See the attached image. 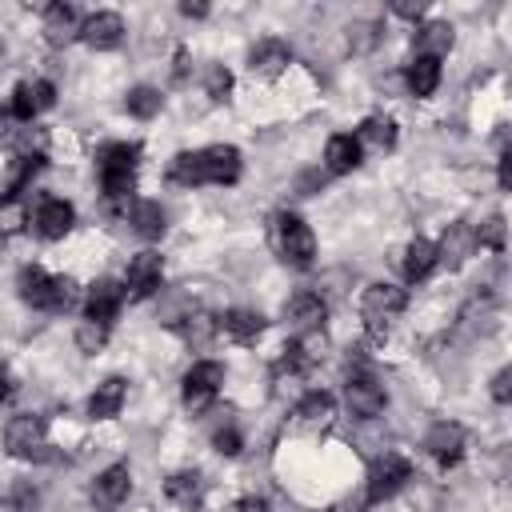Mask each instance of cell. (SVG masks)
<instances>
[{
    "mask_svg": "<svg viewBox=\"0 0 512 512\" xmlns=\"http://www.w3.org/2000/svg\"><path fill=\"white\" fill-rule=\"evenodd\" d=\"M272 248H276V256H280L284 264H292V268H312V260H316V236H312V228H308L300 216H292V212L272 216Z\"/></svg>",
    "mask_w": 512,
    "mask_h": 512,
    "instance_id": "6da1fadb",
    "label": "cell"
},
{
    "mask_svg": "<svg viewBox=\"0 0 512 512\" xmlns=\"http://www.w3.org/2000/svg\"><path fill=\"white\" fill-rule=\"evenodd\" d=\"M20 296H24L32 308L64 312V308H72V300H76V284H72L68 276H48L44 268L28 264V268H20Z\"/></svg>",
    "mask_w": 512,
    "mask_h": 512,
    "instance_id": "7a4b0ae2",
    "label": "cell"
},
{
    "mask_svg": "<svg viewBox=\"0 0 512 512\" xmlns=\"http://www.w3.org/2000/svg\"><path fill=\"white\" fill-rule=\"evenodd\" d=\"M404 304H408L404 288H396V284H368L364 296H360V316L368 320V332L380 336L388 328V320H396L404 312Z\"/></svg>",
    "mask_w": 512,
    "mask_h": 512,
    "instance_id": "3957f363",
    "label": "cell"
},
{
    "mask_svg": "<svg viewBox=\"0 0 512 512\" xmlns=\"http://www.w3.org/2000/svg\"><path fill=\"white\" fill-rule=\"evenodd\" d=\"M408 480H412V464H408L404 456H396V452H384V456L372 464V472H368L364 496H368V504H380V500L396 496Z\"/></svg>",
    "mask_w": 512,
    "mask_h": 512,
    "instance_id": "277c9868",
    "label": "cell"
},
{
    "mask_svg": "<svg viewBox=\"0 0 512 512\" xmlns=\"http://www.w3.org/2000/svg\"><path fill=\"white\" fill-rule=\"evenodd\" d=\"M220 384H224V364H216V360H196V364L184 372V408L204 412V408L216 400Z\"/></svg>",
    "mask_w": 512,
    "mask_h": 512,
    "instance_id": "5b68a950",
    "label": "cell"
},
{
    "mask_svg": "<svg viewBox=\"0 0 512 512\" xmlns=\"http://www.w3.org/2000/svg\"><path fill=\"white\" fill-rule=\"evenodd\" d=\"M4 448H8V456H16V460H40L44 448H48V444H44V420L32 416V412L12 416L8 428H4Z\"/></svg>",
    "mask_w": 512,
    "mask_h": 512,
    "instance_id": "8992f818",
    "label": "cell"
},
{
    "mask_svg": "<svg viewBox=\"0 0 512 512\" xmlns=\"http://www.w3.org/2000/svg\"><path fill=\"white\" fill-rule=\"evenodd\" d=\"M344 404H348L352 416H360V420H376V416L384 412L388 396H384V384H380L376 376H368V372H352L348 384H344Z\"/></svg>",
    "mask_w": 512,
    "mask_h": 512,
    "instance_id": "52a82bcc",
    "label": "cell"
},
{
    "mask_svg": "<svg viewBox=\"0 0 512 512\" xmlns=\"http://www.w3.org/2000/svg\"><path fill=\"white\" fill-rule=\"evenodd\" d=\"M72 224H76V208H72L68 200H56V196L40 200V208H36V216H32V228H36V236H44V240H64V236L72 232Z\"/></svg>",
    "mask_w": 512,
    "mask_h": 512,
    "instance_id": "ba28073f",
    "label": "cell"
},
{
    "mask_svg": "<svg viewBox=\"0 0 512 512\" xmlns=\"http://www.w3.org/2000/svg\"><path fill=\"white\" fill-rule=\"evenodd\" d=\"M424 448H428V456H432L436 464L452 468V464L464 456V428H460V424H452V420H440V424H432V428H428Z\"/></svg>",
    "mask_w": 512,
    "mask_h": 512,
    "instance_id": "9c48e42d",
    "label": "cell"
},
{
    "mask_svg": "<svg viewBox=\"0 0 512 512\" xmlns=\"http://www.w3.org/2000/svg\"><path fill=\"white\" fill-rule=\"evenodd\" d=\"M128 492H132V472H128V464H112V468H104V472L96 476V484H92V504H96V508H120V504L128 500Z\"/></svg>",
    "mask_w": 512,
    "mask_h": 512,
    "instance_id": "30bf717a",
    "label": "cell"
},
{
    "mask_svg": "<svg viewBox=\"0 0 512 512\" xmlns=\"http://www.w3.org/2000/svg\"><path fill=\"white\" fill-rule=\"evenodd\" d=\"M76 36H84V20L76 16V8H68V4H48V8H44V40H48L52 48H64V44H72Z\"/></svg>",
    "mask_w": 512,
    "mask_h": 512,
    "instance_id": "8fae6325",
    "label": "cell"
},
{
    "mask_svg": "<svg viewBox=\"0 0 512 512\" xmlns=\"http://www.w3.org/2000/svg\"><path fill=\"white\" fill-rule=\"evenodd\" d=\"M120 304H124V288L104 276V280H96V284L88 288V296H84V320L112 324V316L120 312Z\"/></svg>",
    "mask_w": 512,
    "mask_h": 512,
    "instance_id": "7c38bea8",
    "label": "cell"
},
{
    "mask_svg": "<svg viewBox=\"0 0 512 512\" xmlns=\"http://www.w3.org/2000/svg\"><path fill=\"white\" fill-rule=\"evenodd\" d=\"M472 248H476V228H472V224H464V220L448 224V228H444V236H440V244H436L440 264H448V268H460V264L472 256Z\"/></svg>",
    "mask_w": 512,
    "mask_h": 512,
    "instance_id": "4fadbf2b",
    "label": "cell"
},
{
    "mask_svg": "<svg viewBox=\"0 0 512 512\" xmlns=\"http://www.w3.org/2000/svg\"><path fill=\"white\" fill-rule=\"evenodd\" d=\"M332 416H336V400H332L328 392H308V396L292 408V424L304 428V432H320V428H328Z\"/></svg>",
    "mask_w": 512,
    "mask_h": 512,
    "instance_id": "5bb4252c",
    "label": "cell"
},
{
    "mask_svg": "<svg viewBox=\"0 0 512 512\" xmlns=\"http://www.w3.org/2000/svg\"><path fill=\"white\" fill-rule=\"evenodd\" d=\"M284 320L296 328V336L316 332L320 320H324V300H320V292H296V296L284 304Z\"/></svg>",
    "mask_w": 512,
    "mask_h": 512,
    "instance_id": "9a60e30c",
    "label": "cell"
},
{
    "mask_svg": "<svg viewBox=\"0 0 512 512\" xmlns=\"http://www.w3.org/2000/svg\"><path fill=\"white\" fill-rule=\"evenodd\" d=\"M80 40L88 48H96V52H108V48H116L124 40V20L116 12H96V16L84 20V36Z\"/></svg>",
    "mask_w": 512,
    "mask_h": 512,
    "instance_id": "2e32d148",
    "label": "cell"
},
{
    "mask_svg": "<svg viewBox=\"0 0 512 512\" xmlns=\"http://www.w3.org/2000/svg\"><path fill=\"white\" fill-rule=\"evenodd\" d=\"M160 276H164V260L156 252H140L128 260V292L132 296H152L160 288Z\"/></svg>",
    "mask_w": 512,
    "mask_h": 512,
    "instance_id": "e0dca14e",
    "label": "cell"
},
{
    "mask_svg": "<svg viewBox=\"0 0 512 512\" xmlns=\"http://www.w3.org/2000/svg\"><path fill=\"white\" fill-rule=\"evenodd\" d=\"M204 176H208V184H236L240 180V152L232 144L204 148Z\"/></svg>",
    "mask_w": 512,
    "mask_h": 512,
    "instance_id": "ac0fdd59",
    "label": "cell"
},
{
    "mask_svg": "<svg viewBox=\"0 0 512 512\" xmlns=\"http://www.w3.org/2000/svg\"><path fill=\"white\" fill-rule=\"evenodd\" d=\"M288 60H292V48H288L284 40H260V44L248 52L252 76H280Z\"/></svg>",
    "mask_w": 512,
    "mask_h": 512,
    "instance_id": "d6986e66",
    "label": "cell"
},
{
    "mask_svg": "<svg viewBox=\"0 0 512 512\" xmlns=\"http://www.w3.org/2000/svg\"><path fill=\"white\" fill-rule=\"evenodd\" d=\"M440 264V252H436V244L432 240H424V236H416V240H408V248H404V256H400V268H404V280H424L432 268Z\"/></svg>",
    "mask_w": 512,
    "mask_h": 512,
    "instance_id": "ffe728a7",
    "label": "cell"
},
{
    "mask_svg": "<svg viewBox=\"0 0 512 512\" xmlns=\"http://www.w3.org/2000/svg\"><path fill=\"white\" fill-rule=\"evenodd\" d=\"M124 376H108V380H100L96 384V392L88 396V416L92 420H112L116 412H120V404H124Z\"/></svg>",
    "mask_w": 512,
    "mask_h": 512,
    "instance_id": "44dd1931",
    "label": "cell"
},
{
    "mask_svg": "<svg viewBox=\"0 0 512 512\" xmlns=\"http://www.w3.org/2000/svg\"><path fill=\"white\" fill-rule=\"evenodd\" d=\"M360 140L356 136H348V132H340V136H332L328 140V148H324V164H328V172H352V168H360Z\"/></svg>",
    "mask_w": 512,
    "mask_h": 512,
    "instance_id": "7402d4cb",
    "label": "cell"
},
{
    "mask_svg": "<svg viewBox=\"0 0 512 512\" xmlns=\"http://www.w3.org/2000/svg\"><path fill=\"white\" fill-rule=\"evenodd\" d=\"M452 24H444V20H432V24H424V28H416V40H412V48H416V56H432V60H440L448 48H452Z\"/></svg>",
    "mask_w": 512,
    "mask_h": 512,
    "instance_id": "603a6c76",
    "label": "cell"
},
{
    "mask_svg": "<svg viewBox=\"0 0 512 512\" xmlns=\"http://www.w3.org/2000/svg\"><path fill=\"white\" fill-rule=\"evenodd\" d=\"M220 328H224L236 344H252V340L264 332V316L252 312V308H232V312L220 316Z\"/></svg>",
    "mask_w": 512,
    "mask_h": 512,
    "instance_id": "cb8c5ba5",
    "label": "cell"
},
{
    "mask_svg": "<svg viewBox=\"0 0 512 512\" xmlns=\"http://www.w3.org/2000/svg\"><path fill=\"white\" fill-rule=\"evenodd\" d=\"M164 492H168L172 504L196 508V504L204 500V480H200V472H172V476L164 480Z\"/></svg>",
    "mask_w": 512,
    "mask_h": 512,
    "instance_id": "d4e9b609",
    "label": "cell"
},
{
    "mask_svg": "<svg viewBox=\"0 0 512 512\" xmlns=\"http://www.w3.org/2000/svg\"><path fill=\"white\" fill-rule=\"evenodd\" d=\"M356 140L360 148H372V152H388L396 144V124L388 116H368L360 128H356Z\"/></svg>",
    "mask_w": 512,
    "mask_h": 512,
    "instance_id": "484cf974",
    "label": "cell"
},
{
    "mask_svg": "<svg viewBox=\"0 0 512 512\" xmlns=\"http://www.w3.org/2000/svg\"><path fill=\"white\" fill-rule=\"evenodd\" d=\"M168 180H172V184H184V188L208 184V176H204V148H200V152H180V156H172Z\"/></svg>",
    "mask_w": 512,
    "mask_h": 512,
    "instance_id": "4316f807",
    "label": "cell"
},
{
    "mask_svg": "<svg viewBox=\"0 0 512 512\" xmlns=\"http://www.w3.org/2000/svg\"><path fill=\"white\" fill-rule=\"evenodd\" d=\"M436 84H440V60L416 56V60L408 64V92H412V96H432Z\"/></svg>",
    "mask_w": 512,
    "mask_h": 512,
    "instance_id": "83f0119b",
    "label": "cell"
},
{
    "mask_svg": "<svg viewBox=\"0 0 512 512\" xmlns=\"http://www.w3.org/2000/svg\"><path fill=\"white\" fill-rule=\"evenodd\" d=\"M128 224H132L144 240H160V236H164V208H160L156 200H136Z\"/></svg>",
    "mask_w": 512,
    "mask_h": 512,
    "instance_id": "f1b7e54d",
    "label": "cell"
},
{
    "mask_svg": "<svg viewBox=\"0 0 512 512\" xmlns=\"http://www.w3.org/2000/svg\"><path fill=\"white\" fill-rule=\"evenodd\" d=\"M216 328H220V320L208 316V312H184V316L176 320V332H180L188 344H208Z\"/></svg>",
    "mask_w": 512,
    "mask_h": 512,
    "instance_id": "f546056e",
    "label": "cell"
},
{
    "mask_svg": "<svg viewBox=\"0 0 512 512\" xmlns=\"http://www.w3.org/2000/svg\"><path fill=\"white\" fill-rule=\"evenodd\" d=\"M492 324V300L488 296H472L460 312V332H480Z\"/></svg>",
    "mask_w": 512,
    "mask_h": 512,
    "instance_id": "4dcf8cb0",
    "label": "cell"
},
{
    "mask_svg": "<svg viewBox=\"0 0 512 512\" xmlns=\"http://www.w3.org/2000/svg\"><path fill=\"white\" fill-rule=\"evenodd\" d=\"M124 108H128L132 116H140V120H152V116L160 112V92H156V88H148V84H140V88H132V92H128Z\"/></svg>",
    "mask_w": 512,
    "mask_h": 512,
    "instance_id": "1f68e13d",
    "label": "cell"
},
{
    "mask_svg": "<svg viewBox=\"0 0 512 512\" xmlns=\"http://www.w3.org/2000/svg\"><path fill=\"white\" fill-rule=\"evenodd\" d=\"M104 340H108V324H100V320H80L76 324V348L80 352H100Z\"/></svg>",
    "mask_w": 512,
    "mask_h": 512,
    "instance_id": "d6a6232c",
    "label": "cell"
},
{
    "mask_svg": "<svg viewBox=\"0 0 512 512\" xmlns=\"http://www.w3.org/2000/svg\"><path fill=\"white\" fill-rule=\"evenodd\" d=\"M504 236H508V228H504V216H488V220H480L476 224V248H504Z\"/></svg>",
    "mask_w": 512,
    "mask_h": 512,
    "instance_id": "836d02e7",
    "label": "cell"
},
{
    "mask_svg": "<svg viewBox=\"0 0 512 512\" xmlns=\"http://www.w3.org/2000/svg\"><path fill=\"white\" fill-rule=\"evenodd\" d=\"M40 108H36V96H32V84H16V92H12V104H8V116L12 120H24V124H32V116H36Z\"/></svg>",
    "mask_w": 512,
    "mask_h": 512,
    "instance_id": "e575fe53",
    "label": "cell"
},
{
    "mask_svg": "<svg viewBox=\"0 0 512 512\" xmlns=\"http://www.w3.org/2000/svg\"><path fill=\"white\" fill-rule=\"evenodd\" d=\"M376 40H380V24H372V20H360V24L348 28V48L352 52H372Z\"/></svg>",
    "mask_w": 512,
    "mask_h": 512,
    "instance_id": "d590c367",
    "label": "cell"
},
{
    "mask_svg": "<svg viewBox=\"0 0 512 512\" xmlns=\"http://www.w3.org/2000/svg\"><path fill=\"white\" fill-rule=\"evenodd\" d=\"M44 144H48V136L40 132V128H24L20 136H16V156H32V160H44Z\"/></svg>",
    "mask_w": 512,
    "mask_h": 512,
    "instance_id": "8d00e7d4",
    "label": "cell"
},
{
    "mask_svg": "<svg viewBox=\"0 0 512 512\" xmlns=\"http://www.w3.org/2000/svg\"><path fill=\"white\" fill-rule=\"evenodd\" d=\"M228 88H232V72H228V68H220V64H212V68L204 72V92H208L212 100H224V96H228Z\"/></svg>",
    "mask_w": 512,
    "mask_h": 512,
    "instance_id": "74e56055",
    "label": "cell"
},
{
    "mask_svg": "<svg viewBox=\"0 0 512 512\" xmlns=\"http://www.w3.org/2000/svg\"><path fill=\"white\" fill-rule=\"evenodd\" d=\"M8 504H12V512H36L40 508V496H36L32 484H16L12 496H8Z\"/></svg>",
    "mask_w": 512,
    "mask_h": 512,
    "instance_id": "f35d334b",
    "label": "cell"
},
{
    "mask_svg": "<svg viewBox=\"0 0 512 512\" xmlns=\"http://www.w3.org/2000/svg\"><path fill=\"white\" fill-rule=\"evenodd\" d=\"M492 400L496 404H512V364L492 376Z\"/></svg>",
    "mask_w": 512,
    "mask_h": 512,
    "instance_id": "ab89813d",
    "label": "cell"
},
{
    "mask_svg": "<svg viewBox=\"0 0 512 512\" xmlns=\"http://www.w3.org/2000/svg\"><path fill=\"white\" fill-rule=\"evenodd\" d=\"M212 444H216L220 456H236V452H240V432L228 424V428H220V432L212 436Z\"/></svg>",
    "mask_w": 512,
    "mask_h": 512,
    "instance_id": "60d3db41",
    "label": "cell"
},
{
    "mask_svg": "<svg viewBox=\"0 0 512 512\" xmlns=\"http://www.w3.org/2000/svg\"><path fill=\"white\" fill-rule=\"evenodd\" d=\"M32 96H36V108H40V112L56 104V88H52L48 80H32Z\"/></svg>",
    "mask_w": 512,
    "mask_h": 512,
    "instance_id": "b9f144b4",
    "label": "cell"
},
{
    "mask_svg": "<svg viewBox=\"0 0 512 512\" xmlns=\"http://www.w3.org/2000/svg\"><path fill=\"white\" fill-rule=\"evenodd\" d=\"M496 476H500L504 484H512V444H504V448L496 452Z\"/></svg>",
    "mask_w": 512,
    "mask_h": 512,
    "instance_id": "7bdbcfd3",
    "label": "cell"
},
{
    "mask_svg": "<svg viewBox=\"0 0 512 512\" xmlns=\"http://www.w3.org/2000/svg\"><path fill=\"white\" fill-rule=\"evenodd\" d=\"M392 12L404 16V20H420V16H424V4H420V0H396Z\"/></svg>",
    "mask_w": 512,
    "mask_h": 512,
    "instance_id": "ee69618b",
    "label": "cell"
},
{
    "mask_svg": "<svg viewBox=\"0 0 512 512\" xmlns=\"http://www.w3.org/2000/svg\"><path fill=\"white\" fill-rule=\"evenodd\" d=\"M496 180H500V188H504V192H512V152H504V156H500Z\"/></svg>",
    "mask_w": 512,
    "mask_h": 512,
    "instance_id": "f6af8a7d",
    "label": "cell"
},
{
    "mask_svg": "<svg viewBox=\"0 0 512 512\" xmlns=\"http://www.w3.org/2000/svg\"><path fill=\"white\" fill-rule=\"evenodd\" d=\"M232 512H268V504H264L260 496H244V500H236Z\"/></svg>",
    "mask_w": 512,
    "mask_h": 512,
    "instance_id": "bcb514c9",
    "label": "cell"
},
{
    "mask_svg": "<svg viewBox=\"0 0 512 512\" xmlns=\"http://www.w3.org/2000/svg\"><path fill=\"white\" fill-rule=\"evenodd\" d=\"M180 12H184V16H208V4H192V0H188V4H180Z\"/></svg>",
    "mask_w": 512,
    "mask_h": 512,
    "instance_id": "7dc6e473",
    "label": "cell"
}]
</instances>
